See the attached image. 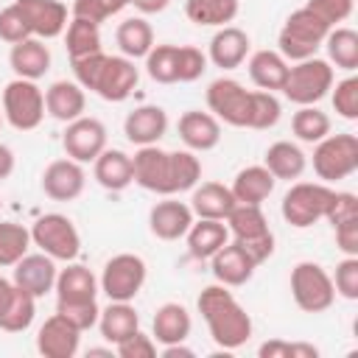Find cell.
<instances>
[{
    "label": "cell",
    "mask_w": 358,
    "mask_h": 358,
    "mask_svg": "<svg viewBox=\"0 0 358 358\" xmlns=\"http://www.w3.org/2000/svg\"><path fill=\"white\" fill-rule=\"evenodd\" d=\"M249 78L255 87L274 92L282 90L285 76H288V59L280 56V50H255L249 56Z\"/></svg>",
    "instance_id": "obj_33"
},
{
    "label": "cell",
    "mask_w": 358,
    "mask_h": 358,
    "mask_svg": "<svg viewBox=\"0 0 358 358\" xmlns=\"http://www.w3.org/2000/svg\"><path fill=\"white\" fill-rule=\"evenodd\" d=\"M0 120H3V117H0Z\"/></svg>",
    "instance_id": "obj_61"
},
{
    "label": "cell",
    "mask_w": 358,
    "mask_h": 358,
    "mask_svg": "<svg viewBox=\"0 0 358 358\" xmlns=\"http://www.w3.org/2000/svg\"><path fill=\"white\" fill-rule=\"evenodd\" d=\"M8 64H11V70H14L17 78L39 81V78L50 70V50H48V45H45V39L28 36V39L11 45Z\"/></svg>",
    "instance_id": "obj_26"
},
{
    "label": "cell",
    "mask_w": 358,
    "mask_h": 358,
    "mask_svg": "<svg viewBox=\"0 0 358 358\" xmlns=\"http://www.w3.org/2000/svg\"><path fill=\"white\" fill-rule=\"evenodd\" d=\"M14 6L36 39H56L67 28V6L62 0H17Z\"/></svg>",
    "instance_id": "obj_17"
},
{
    "label": "cell",
    "mask_w": 358,
    "mask_h": 358,
    "mask_svg": "<svg viewBox=\"0 0 358 358\" xmlns=\"http://www.w3.org/2000/svg\"><path fill=\"white\" fill-rule=\"evenodd\" d=\"M165 131H168V115L157 103H143V106L131 109L126 115V120H123V134L137 148L159 143L165 137Z\"/></svg>",
    "instance_id": "obj_20"
},
{
    "label": "cell",
    "mask_w": 358,
    "mask_h": 358,
    "mask_svg": "<svg viewBox=\"0 0 358 358\" xmlns=\"http://www.w3.org/2000/svg\"><path fill=\"white\" fill-rule=\"evenodd\" d=\"M196 308L207 322L210 338L221 350H238L252 338V316L243 310V305L232 296L227 285H207L199 294Z\"/></svg>",
    "instance_id": "obj_3"
},
{
    "label": "cell",
    "mask_w": 358,
    "mask_h": 358,
    "mask_svg": "<svg viewBox=\"0 0 358 358\" xmlns=\"http://www.w3.org/2000/svg\"><path fill=\"white\" fill-rule=\"evenodd\" d=\"M207 70V53H201L193 45H179L176 50V81L190 84L196 78H201Z\"/></svg>",
    "instance_id": "obj_44"
},
{
    "label": "cell",
    "mask_w": 358,
    "mask_h": 358,
    "mask_svg": "<svg viewBox=\"0 0 358 358\" xmlns=\"http://www.w3.org/2000/svg\"><path fill=\"white\" fill-rule=\"evenodd\" d=\"M263 165L268 168V173L274 179H299L308 168V157L305 151L291 143V140H277L266 148V157H263Z\"/></svg>",
    "instance_id": "obj_32"
},
{
    "label": "cell",
    "mask_w": 358,
    "mask_h": 358,
    "mask_svg": "<svg viewBox=\"0 0 358 358\" xmlns=\"http://www.w3.org/2000/svg\"><path fill=\"white\" fill-rule=\"evenodd\" d=\"M187 238V252L196 260H210L227 241H229V229L224 221L215 218H199L190 224V229L185 232Z\"/></svg>",
    "instance_id": "obj_31"
},
{
    "label": "cell",
    "mask_w": 358,
    "mask_h": 358,
    "mask_svg": "<svg viewBox=\"0 0 358 358\" xmlns=\"http://www.w3.org/2000/svg\"><path fill=\"white\" fill-rule=\"evenodd\" d=\"M235 204L238 201H235L232 190L227 185H221V182H201L199 187H193V196H190V210L199 218L224 221Z\"/></svg>",
    "instance_id": "obj_30"
},
{
    "label": "cell",
    "mask_w": 358,
    "mask_h": 358,
    "mask_svg": "<svg viewBox=\"0 0 358 358\" xmlns=\"http://www.w3.org/2000/svg\"><path fill=\"white\" fill-rule=\"evenodd\" d=\"M11 288H14V282H11V280H6V277L0 274V308H3V302L8 299V294H11Z\"/></svg>",
    "instance_id": "obj_58"
},
{
    "label": "cell",
    "mask_w": 358,
    "mask_h": 358,
    "mask_svg": "<svg viewBox=\"0 0 358 358\" xmlns=\"http://www.w3.org/2000/svg\"><path fill=\"white\" fill-rule=\"evenodd\" d=\"M313 171L322 182H341L358 171V137L350 131L327 134L313 148Z\"/></svg>",
    "instance_id": "obj_8"
},
{
    "label": "cell",
    "mask_w": 358,
    "mask_h": 358,
    "mask_svg": "<svg viewBox=\"0 0 358 358\" xmlns=\"http://www.w3.org/2000/svg\"><path fill=\"white\" fill-rule=\"evenodd\" d=\"M241 11L238 0H185V14L193 25L221 28L229 25Z\"/></svg>",
    "instance_id": "obj_35"
},
{
    "label": "cell",
    "mask_w": 358,
    "mask_h": 358,
    "mask_svg": "<svg viewBox=\"0 0 358 358\" xmlns=\"http://www.w3.org/2000/svg\"><path fill=\"white\" fill-rule=\"evenodd\" d=\"M193 224V210L185 201L176 199H165L157 201L148 213V229L159 238V241H179L185 238V232Z\"/></svg>",
    "instance_id": "obj_23"
},
{
    "label": "cell",
    "mask_w": 358,
    "mask_h": 358,
    "mask_svg": "<svg viewBox=\"0 0 358 358\" xmlns=\"http://www.w3.org/2000/svg\"><path fill=\"white\" fill-rule=\"evenodd\" d=\"M274 185H277V179L268 173L266 165H246L235 173L229 190L238 204H263L271 196Z\"/></svg>",
    "instance_id": "obj_29"
},
{
    "label": "cell",
    "mask_w": 358,
    "mask_h": 358,
    "mask_svg": "<svg viewBox=\"0 0 358 358\" xmlns=\"http://www.w3.org/2000/svg\"><path fill=\"white\" fill-rule=\"evenodd\" d=\"M333 78H336L333 76V64L327 59L310 56V59H302L294 67H288V76H285V84H282V95L296 106H313L330 92Z\"/></svg>",
    "instance_id": "obj_6"
},
{
    "label": "cell",
    "mask_w": 358,
    "mask_h": 358,
    "mask_svg": "<svg viewBox=\"0 0 358 358\" xmlns=\"http://www.w3.org/2000/svg\"><path fill=\"white\" fill-rule=\"evenodd\" d=\"M84 106H87V95L78 81L62 78L45 90V115H50L53 120L70 123L84 115Z\"/></svg>",
    "instance_id": "obj_25"
},
{
    "label": "cell",
    "mask_w": 358,
    "mask_h": 358,
    "mask_svg": "<svg viewBox=\"0 0 358 358\" xmlns=\"http://www.w3.org/2000/svg\"><path fill=\"white\" fill-rule=\"evenodd\" d=\"M176 129H179V140L190 151H210L221 143V120L213 112L190 109L179 117Z\"/></svg>",
    "instance_id": "obj_24"
},
{
    "label": "cell",
    "mask_w": 358,
    "mask_h": 358,
    "mask_svg": "<svg viewBox=\"0 0 358 358\" xmlns=\"http://www.w3.org/2000/svg\"><path fill=\"white\" fill-rule=\"evenodd\" d=\"M56 305H81V302H95L98 296V280L95 274L81 266V263H67L56 274Z\"/></svg>",
    "instance_id": "obj_21"
},
{
    "label": "cell",
    "mask_w": 358,
    "mask_h": 358,
    "mask_svg": "<svg viewBox=\"0 0 358 358\" xmlns=\"http://www.w3.org/2000/svg\"><path fill=\"white\" fill-rule=\"evenodd\" d=\"M333 196H336V190L327 187V182H296L282 196L280 213L291 227L308 229L327 215Z\"/></svg>",
    "instance_id": "obj_7"
},
{
    "label": "cell",
    "mask_w": 358,
    "mask_h": 358,
    "mask_svg": "<svg viewBox=\"0 0 358 358\" xmlns=\"http://www.w3.org/2000/svg\"><path fill=\"white\" fill-rule=\"evenodd\" d=\"M56 313H62L70 324H76L81 333L98 324V302H81V305H56Z\"/></svg>",
    "instance_id": "obj_51"
},
{
    "label": "cell",
    "mask_w": 358,
    "mask_h": 358,
    "mask_svg": "<svg viewBox=\"0 0 358 358\" xmlns=\"http://www.w3.org/2000/svg\"><path fill=\"white\" fill-rule=\"evenodd\" d=\"M224 221H227L229 238L235 243H241L257 266L274 255V232H271L260 204H235Z\"/></svg>",
    "instance_id": "obj_5"
},
{
    "label": "cell",
    "mask_w": 358,
    "mask_h": 358,
    "mask_svg": "<svg viewBox=\"0 0 358 358\" xmlns=\"http://www.w3.org/2000/svg\"><path fill=\"white\" fill-rule=\"evenodd\" d=\"M280 101L274 98V92H266V90H252V115H249V129H271L277 120H280Z\"/></svg>",
    "instance_id": "obj_43"
},
{
    "label": "cell",
    "mask_w": 358,
    "mask_h": 358,
    "mask_svg": "<svg viewBox=\"0 0 358 358\" xmlns=\"http://www.w3.org/2000/svg\"><path fill=\"white\" fill-rule=\"evenodd\" d=\"M352 215H358V196L355 193H347V190H336L333 204H330V210H327L324 218L330 224H338V221L352 218Z\"/></svg>",
    "instance_id": "obj_53"
},
{
    "label": "cell",
    "mask_w": 358,
    "mask_h": 358,
    "mask_svg": "<svg viewBox=\"0 0 358 358\" xmlns=\"http://www.w3.org/2000/svg\"><path fill=\"white\" fill-rule=\"evenodd\" d=\"M31 243L39 246V252L50 255L53 260H76L81 252V235L76 224L62 213H45L31 227Z\"/></svg>",
    "instance_id": "obj_9"
},
{
    "label": "cell",
    "mask_w": 358,
    "mask_h": 358,
    "mask_svg": "<svg viewBox=\"0 0 358 358\" xmlns=\"http://www.w3.org/2000/svg\"><path fill=\"white\" fill-rule=\"evenodd\" d=\"M117 11L120 8L115 6V0H73V17L95 22V25H101L103 20H109Z\"/></svg>",
    "instance_id": "obj_50"
},
{
    "label": "cell",
    "mask_w": 358,
    "mask_h": 358,
    "mask_svg": "<svg viewBox=\"0 0 358 358\" xmlns=\"http://www.w3.org/2000/svg\"><path fill=\"white\" fill-rule=\"evenodd\" d=\"M260 358H316L319 350L313 344H305V341H282V338H271V341H263L260 350H257Z\"/></svg>",
    "instance_id": "obj_46"
},
{
    "label": "cell",
    "mask_w": 358,
    "mask_h": 358,
    "mask_svg": "<svg viewBox=\"0 0 358 358\" xmlns=\"http://www.w3.org/2000/svg\"><path fill=\"white\" fill-rule=\"evenodd\" d=\"M327 34H330V25L324 20H319L308 6H302V8L291 11L285 25L280 28V36H277L280 48L277 50L282 59L302 62V59L316 56V50L322 48Z\"/></svg>",
    "instance_id": "obj_4"
},
{
    "label": "cell",
    "mask_w": 358,
    "mask_h": 358,
    "mask_svg": "<svg viewBox=\"0 0 358 358\" xmlns=\"http://www.w3.org/2000/svg\"><path fill=\"white\" fill-rule=\"evenodd\" d=\"M11 268H14L11 282L20 285L22 291H28V294L36 296V299L45 296L48 291H53V285H56V274H59L56 260H53L50 255H45V252L22 255Z\"/></svg>",
    "instance_id": "obj_15"
},
{
    "label": "cell",
    "mask_w": 358,
    "mask_h": 358,
    "mask_svg": "<svg viewBox=\"0 0 358 358\" xmlns=\"http://www.w3.org/2000/svg\"><path fill=\"white\" fill-rule=\"evenodd\" d=\"M193 358V350L190 347H185V341H179V344H165L162 347V358Z\"/></svg>",
    "instance_id": "obj_57"
},
{
    "label": "cell",
    "mask_w": 358,
    "mask_h": 358,
    "mask_svg": "<svg viewBox=\"0 0 358 358\" xmlns=\"http://www.w3.org/2000/svg\"><path fill=\"white\" fill-rule=\"evenodd\" d=\"M207 106L210 112L235 126V129H249V115H252V90H246L241 81L235 78H215L207 87Z\"/></svg>",
    "instance_id": "obj_13"
},
{
    "label": "cell",
    "mask_w": 358,
    "mask_h": 358,
    "mask_svg": "<svg viewBox=\"0 0 358 358\" xmlns=\"http://www.w3.org/2000/svg\"><path fill=\"white\" fill-rule=\"evenodd\" d=\"M193 330V319L187 313L185 305L179 302H165L157 308L154 313V322H151V338L157 344H179V341H187Z\"/></svg>",
    "instance_id": "obj_28"
},
{
    "label": "cell",
    "mask_w": 358,
    "mask_h": 358,
    "mask_svg": "<svg viewBox=\"0 0 358 358\" xmlns=\"http://www.w3.org/2000/svg\"><path fill=\"white\" fill-rule=\"evenodd\" d=\"M92 173H95V182L112 193L117 190H126L131 182H134V168H131V157L120 148H103L95 162H92Z\"/></svg>",
    "instance_id": "obj_27"
},
{
    "label": "cell",
    "mask_w": 358,
    "mask_h": 358,
    "mask_svg": "<svg viewBox=\"0 0 358 358\" xmlns=\"http://www.w3.org/2000/svg\"><path fill=\"white\" fill-rule=\"evenodd\" d=\"M145 274H148V268H145V260L140 255L120 252V255L106 260L101 280H98V288L109 296V302H131L140 294Z\"/></svg>",
    "instance_id": "obj_11"
},
{
    "label": "cell",
    "mask_w": 358,
    "mask_h": 358,
    "mask_svg": "<svg viewBox=\"0 0 358 358\" xmlns=\"http://www.w3.org/2000/svg\"><path fill=\"white\" fill-rule=\"evenodd\" d=\"M64 48H67L70 62L73 59H81V56H90V53H98L101 50V28L95 22H87V20L73 17L67 22Z\"/></svg>",
    "instance_id": "obj_39"
},
{
    "label": "cell",
    "mask_w": 358,
    "mask_h": 358,
    "mask_svg": "<svg viewBox=\"0 0 358 358\" xmlns=\"http://www.w3.org/2000/svg\"><path fill=\"white\" fill-rule=\"evenodd\" d=\"M90 355H106V358H112V350H101V347H92V350H87V358Z\"/></svg>",
    "instance_id": "obj_59"
},
{
    "label": "cell",
    "mask_w": 358,
    "mask_h": 358,
    "mask_svg": "<svg viewBox=\"0 0 358 358\" xmlns=\"http://www.w3.org/2000/svg\"><path fill=\"white\" fill-rule=\"evenodd\" d=\"M131 3H134V0H115V6H117V8H120V11H123V8H126V6H131Z\"/></svg>",
    "instance_id": "obj_60"
},
{
    "label": "cell",
    "mask_w": 358,
    "mask_h": 358,
    "mask_svg": "<svg viewBox=\"0 0 358 358\" xmlns=\"http://www.w3.org/2000/svg\"><path fill=\"white\" fill-rule=\"evenodd\" d=\"M28 36H34V34H31V28H28L22 11H20L14 3L6 6V8L0 11V39L8 42V45H17V42H22V39H28Z\"/></svg>",
    "instance_id": "obj_48"
},
{
    "label": "cell",
    "mask_w": 358,
    "mask_h": 358,
    "mask_svg": "<svg viewBox=\"0 0 358 358\" xmlns=\"http://www.w3.org/2000/svg\"><path fill=\"white\" fill-rule=\"evenodd\" d=\"M322 45L327 48V62L336 64L338 70L352 73L358 67V34L352 28H344V25L330 28Z\"/></svg>",
    "instance_id": "obj_38"
},
{
    "label": "cell",
    "mask_w": 358,
    "mask_h": 358,
    "mask_svg": "<svg viewBox=\"0 0 358 358\" xmlns=\"http://www.w3.org/2000/svg\"><path fill=\"white\" fill-rule=\"evenodd\" d=\"M305 6H308L319 20H324L330 28H336L338 22H344V20L352 14L355 0H308Z\"/></svg>",
    "instance_id": "obj_49"
},
{
    "label": "cell",
    "mask_w": 358,
    "mask_h": 358,
    "mask_svg": "<svg viewBox=\"0 0 358 358\" xmlns=\"http://www.w3.org/2000/svg\"><path fill=\"white\" fill-rule=\"evenodd\" d=\"M291 131L302 143H319L322 137L330 134V117L316 103L313 106H299L291 117Z\"/></svg>",
    "instance_id": "obj_40"
},
{
    "label": "cell",
    "mask_w": 358,
    "mask_h": 358,
    "mask_svg": "<svg viewBox=\"0 0 358 358\" xmlns=\"http://www.w3.org/2000/svg\"><path fill=\"white\" fill-rule=\"evenodd\" d=\"M3 115L17 131H31L45 117V92L31 78H14L3 90Z\"/></svg>",
    "instance_id": "obj_12"
},
{
    "label": "cell",
    "mask_w": 358,
    "mask_h": 358,
    "mask_svg": "<svg viewBox=\"0 0 358 358\" xmlns=\"http://www.w3.org/2000/svg\"><path fill=\"white\" fill-rule=\"evenodd\" d=\"M62 145L64 154L76 162H95V157L106 148V126L98 117H76L67 123L64 134H62Z\"/></svg>",
    "instance_id": "obj_14"
},
{
    "label": "cell",
    "mask_w": 358,
    "mask_h": 358,
    "mask_svg": "<svg viewBox=\"0 0 358 358\" xmlns=\"http://www.w3.org/2000/svg\"><path fill=\"white\" fill-rule=\"evenodd\" d=\"M333 90V109L338 117L344 120H358V78L355 76H347L341 78Z\"/></svg>",
    "instance_id": "obj_45"
},
{
    "label": "cell",
    "mask_w": 358,
    "mask_h": 358,
    "mask_svg": "<svg viewBox=\"0 0 358 358\" xmlns=\"http://www.w3.org/2000/svg\"><path fill=\"white\" fill-rule=\"evenodd\" d=\"M249 48H252V42H249L246 31H241L238 25H221L210 39L207 62H213L221 70H235L246 62Z\"/></svg>",
    "instance_id": "obj_22"
},
{
    "label": "cell",
    "mask_w": 358,
    "mask_h": 358,
    "mask_svg": "<svg viewBox=\"0 0 358 358\" xmlns=\"http://www.w3.org/2000/svg\"><path fill=\"white\" fill-rule=\"evenodd\" d=\"M131 168H134V182L143 190H151L159 196L193 190L201 179V162L190 148L187 151H165L157 143L140 145L137 154L131 157Z\"/></svg>",
    "instance_id": "obj_1"
},
{
    "label": "cell",
    "mask_w": 358,
    "mask_h": 358,
    "mask_svg": "<svg viewBox=\"0 0 358 358\" xmlns=\"http://www.w3.org/2000/svg\"><path fill=\"white\" fill-rule=\"evenodd\" d=\"M31 229L17 221H0V266H14L22 255H28Z\"/></svg>",
    "instance_id": "obj_41"
},
{
    "label": "cell",
    "mask_w": 358,
    "mask_h": 358,
    "mask_svg": "<svg viewBox=\"0 0 358 358\" xmlns=\"http://www.w3.org/2000/svg\"><path fill=\"white\" fill-rule=\"evenodd\" d=\"M115 42L120 48V56L129 59H145V53L154 48V28L143 17H129L117 25Z\"/></svg>",
    "instance_id": "obj_36"
},
{
    "label": "cell",
    "mask_w": 358,
    "mask_h": 358,
    "mask_svg": "<svg viewBox=\"0 0 358 358\" xmlns=\"http://www.w3.org/2000/svg\"><path fill=\"white\" fill-rule=\"evenodd\" d=\"M81 344V330L70 324L62 313H53L42 322L36 333V350L45 358H73Z\"/></svg>",
    "instance_id": "obj_16"
},
{
    "label": "cell",
    "mask_w": 358,
    "mask_h": 358,
    "mask_svg": "<svg viewBox=\"0 0 358 358\" xmlns=\"http://www.w3.org/2000/svg\"><path fill=\"white\" fill-rule=\"evenodd\" d=\"M98 330L109 344H120L123 338L140 330V316L131 302H109L98 313Z\"/></svg>",
    "instance_id": "obj_34"
},
{
    "label": "cell",
    "mask_w": 358,
    "mask_h": 358,
    "mask_svg": "<svg viewBox=\"0 0 358 358\" xmlns=\"http://www.w3.org/2000/svg\"><path fill=\"white\" fill-rule=\"evenodd\" d=\"M14 162H17V159H14V151H11L6 143H0V182L14 173Z\"/></svg>",
    "instance_id": "obj_55"
},
{
    "label": "cell",
    "mask_w": 358,
    "mask_h": 358,
    "mask_svg": "<svg viewBox=\"0 0 358 358\" xmlns=\"http://www.w3.org/2000/svg\"><path fill=\"white\" fill-rule=\"evenodd\" d=\"M34 316H36V296H31L20 285H14L11 294H8V299L0 308V330H6V333H22V330L31 327Z\"/></svg>",
    "instance_id": "obj_37"
},
{
    "label": "cell",
    "mask_w": 358,
    "mask_h": 358,
    "mask_svg": "<svg viewBox=\"0 0 358 358\" xmlns=\"http://www.w3.org/2000/svg\"><path fill=\"white\" fill-rule=\"evenodd\" d=\"M291 296L299 310L305 313H322L333 305L336 288L333 277L313 260H302L291 268Z\"/></svg>",
    "instance_id": "obj_10"
},
{
    "label": "cell",
    "mask_w": 358,
    "mask_h": 358,
    "mask_svg": "<svg viewBox=\"0 0 358 358\" xmlns=\"http://www.w3.org/2000/svg\"><path fill=\"white\" fill-rule=\"evenodd\" d=\"M333 232H336V246L344 255H358V215L333 224Z\"/></svg>",
    "instance_id": "obj_54"
},
{
    "label": "cell",
    "mask_w": 358,
    "mask_h": 358,
    "mask_svg": "<svg viewBox=\"0 0 358 358\" xmlns=\"http://www.w3.org/2000/svg\"><path fill=\"white\" fill-rule=\"evenodd\" d=\"M168 3H171V0H134L131 6H134L137 11H143V14H159V11L168 8Z\"/></svg>",
    "instance_id": "obj_56"
},
{
    "label": "cell",
    "mask_w": 358,
    "mask_h": 358,
    "mask_svg": "<svg viewBox=\"0 0 358 358\" xmlns=\"http://www.w3.org/2000/svg\"><path fill=\"white\" fill-rule=\"evenodd\" d=\"M210 268H213V277H215L221 285L238 288V285H243V282L252 280L257 263L252 260V255H249L241 243L227 241V243L210 257Z\"/></svg>",
    "instance_id": "obj_19"
},
{
    "label": "cell",
    "mask_w": 358,
    "mask_h": 358,
    "mask_svg": "<svg viewBox=\"0 0 358 358\" xmlns=\"http://www.w3.org/2000/svg\"><path fill=\"white\" fill-rule=\"evenodd\" d=\"M333 288L344 299H358V255H344V260L336 266Z\"/></svg>",
    "instance_id": "obj_47"
},
{
    "label": "cell",
    "mask_w": 358,
    "mask_h": 358,
    "mask_svg": "<svg viewBox=\"0 0 358 358\" xmlns=\"http://www.w3.org/2000/svg\"><path fill=\"white\" fill-rule=\"evenodd\" d=\"M70 64H73L76 81L109 103L126 101L140 81V70L129 56H106L103 50H98L90 56L73 59Z\"/></svg>",
    "instance_id": "obj_2"
},
{
    "label": "cell",
    "mask_w": 358,
    "mask_h": 358,
    "mask_svg": "<svg viewBox=\"0 0 358 358\" xmlns=\"http://www.w3.org/2000/svg\"><path fill=\"white\" fill-rule=\"evenodd\" d=\"M176 50L179 45H154L145 53V73L157 84H176Z\"/></svg>",
    "instance_id": "obj_42"
},
{
    "label": "cell",
    "mask_w": 358,
    "mask_h": 358,
    "mask_svg": "<svg viewBox=\"0 0 358 358\" xmlns=\"http://www.w3.org/2000/svg\"><path fill=\"white\" fill-rule=\"evenodd\" d=\"M115 352L120 358H154L157 355V341L137 330L129 338H123L120 344H115Z\"/></svg>",
    "instance_id": "obj_52"
},
{
    "label": "cell",
    "mask_w": 358,
    "mask_h": 358,
    "mask_svg": "<svg viewBox=\"0 0 358 358\" xmlns=\"http://www.w3.org/2000/svg\"><path fill=\"white\" fill-rule=\"evenodd\" d=\"M84 168L81 162L64 157V159H53L45 171H42V190L48 199L53 201H73L81 196L84 190Z\"/></svg>",
    "instance_id": "obj_18"
}]
</instances>
